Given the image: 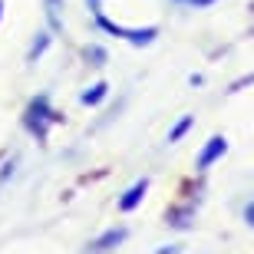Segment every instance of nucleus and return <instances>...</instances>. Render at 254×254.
Instances as JSON below:
<instances>
[{"mask_svg":"<svg viewBox=\"0 0 254 254\" xmlns=\"http://www.w3.org/2000/svg\"><path fill=\"white\" fill-rule=\"evenodd\" d=\"M225 152H228V139H225V135H211V139H208V145L201 149V155H198V169H208V165H211V162H218Z\"/></svg>","mask_w":254,"mask_h":254,"instance_id":"obj_3","label":"nucleus"},{"mask_svg":"<svg viewBox=\"0 0 254 254\" xmlns=\"http://www.w3.org/2000/svg\"><path fill=\"white\" fill-rule=\"evenodd\" d=\"M191 3H211V0H191Z\"/></svg>","mask_w":254,"mask_h":254,"instance_id":"obj_16","label":"nucleus"},{"mask_svg":"<svg viewBox=\"0 0 254 254\" xmlns=\"http://www.w3.org/2000/svg\"><path fill=\"white\" fill-rule=\"evenodd\" d=\"M96 20H99V27H103L106 33H113V37H126V40H129V43H135V47H149L152 40L159 37V30H155V27H145V30L119 27V23H113V20H106L103 13H96Z\"/></svg>","mask_w":254,"mask_h":254,"instance_id":"obj_2","label":"nucleus"},{"mask_svg":"<svg viewBox=\"0 0 254 254\" xmlns=\"http://www.w3.org/2000/svg\"><path fill=\"white\" fill-rule=\"evenodd\" d=\"M60 7H63V0H47V17H50V27H53V30H63Z\"/></svg>","mask_w":254,"mask_h":254,"instance_id":"obj_8","label":"nucleus"},{"mask_svg":"<svg viewBox=\"0 0 254 254\" xmlns=\"http://www.w3.org/2000/svg\"><path fill=\"white\" fill-rule=\"evenodd\" d=\"M145 191H149V179H142V182H135L129 191H126L123 198H119V208L123 211H132V208H139V201L145 198Z\"/></svg>","mask_w":254,"mask_h":254,"instance_id":"obj_5","label":"nucleus"},{"mask_svg":"<svg viewBox=\"0 0 254 254\" xmlns=\"http://www.w3.org/2000/svg\"><path fill=\"white\" fill-rule=\"evenodd\" d=\"M50 47V33H37V43H33V47H30V63H33V60H40L43 57V50Z\"/></svg>","mask_w":254,"mask_h":254,"instance_id":"obj_9","label":"nucleus"},{"mask_svg":"<svg viewBox=\"0 0 254 254\" xmlns=\"http://www.w3.org/2000/svg\"><path fill=\"white\" fill-rule=\"evenodd\" d=\"M126 241V228H109L106 235H99L93 241V251H99V254H106V251H113V248H119Z\"/></svg>","mask_w":254,"mask_h":254,"instance_id":"obj_4","label":"nucleus"},{"mask_svg":"<svg viewBox=\"0 0 254 254\" xmlns=\"http://www.w3.org/2000/svg\"><path fill=\"white\" fill-rule=\"evenodd\" d=\"M60 119H63V116L50 109L47 96H37V99H33V103L27 106V113H23V126H27V129L33 132V135H37L40 142L47 139L50 126H53V123H60Z\"/></svg>","mask_w":254,"mask_h":254,"instance_id":"obj_1","label":"nucleus"},{"mask_svg":"<svg viewBox=\"0 0 254 254\" xmlns=\"http://www.w3.org/2000/svg\"><path fill=\"white\" fill-rule=\"evenodd\" d=\"M191 218H195V211H191V208H172L169 215H165V221H169L172 228H182V231H185V228L191 225Z\"/></svg>","mask_w":254,"mask_h":254,"instance_id":"obj_6","label":"nucleus"},{"mask_svg":"<svg viewBox=\"0 0 254 254\" xmlns=\"http://www.w3.org/2000/svg\"><path fill=\"white\" fill-rule=\"evenodd\" d=\"M248 83H254V76H248V79H238V83L235 86H231V93H238V89H245V86Z\"/></svg>","mask_w":254,"mask_h":254,"instance_id":"obj_13","label":"nucleus"},{"mask_svg":"<svg viewBox=\"0 0 254 254\" xmlns=\"http://www.w3.org/2000/svg\"><path fill=\"white\" fill-rule=\"evenodd\" d=\"M106 93H109V83H96V86H89V89L79 96V103L83 106H99L106 99Z\"/></svg>","mask_w":254,"mask_h":254,"instance_id":"obj_7","label":"nucleus"},{"mask_svg":"<svg viewBox=\"0 0 254 254\" xmlns=\"http://www.w3.org/2000/svg\"><path fill=\"white\" fill-rule=\"evenodd\" d=\"M191 123H195V119H191V116H185V119H179V126H175V129L169 132V142H179L182 135H185V132L191 129Z\"/></svg>","mask_w":254,"mask_h":254,"instance_id":"obj_10","label":"nucleus"},{"mask_svg":"<svg viewBox=\"0 0 254 254\" xmlns=\"http://www.w3.org/2000/svg\"><path fill=\"white\" fill-rule=\"evenodd\" d=\"M179 248H162V251H155V254H175Z\"/></svg>","mask_w":254,"mask_h":254,"instance_id":"obj_15","label":"nucleus"},{"mask_svg":"<svg viewBox=\"0 0 254 254\" xmlns=\"http://www.w3.org/2000/svg\"><path fill=\"white\" fill-rule=\"evenodd\" d=\"M86 60H89L93 66H103L106 63V50L103 47H86Z\"/></svg>","mask_w":254,"mask_h":254,"instance_id":"obj_11","label":"nucleus"},{"mask_svg":"<svg viewBox=\"0 0 254 254\" xmlns=\"http://www.w3.org/2000/svg\"><path fill=\"white\" fill-rule=\"evenodd\" d=\"M245 221H248V225H251V228H254V201H251V205H248V208H245Z\"/></svg>","mask_w":254,"mask_h":254,"instance_id":"obj_12","label":"nucleus"},{"mask_svg":"<svg viewBox=\"0 0 254 254\" xmlns=\"http://www.w3.org/2000/svg\"><path fill=\"white\" fill-rule=\"evenodd\" d=\"M89 7H93V13H103V10H99V0H89Z\"/></svg>","mask_w":254,"mask_h":254,"instance_id":"obj_14","label":"nucleus"},{"mask_svg":"<svg viewBox=\"0 0 254 254\" xmlns=\"http://www.w3.org/2000/svg\"><path fill=\"white\" fill-rule=\"evenodd\" d=\"M0 13H3V0H0Z\"/></svg>","mask_w":254,"mask_h":254,"instance_id":"obj_17","label":"nucleus"}]
</instances>
